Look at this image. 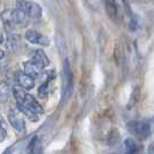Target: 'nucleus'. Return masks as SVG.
Here are the masks:
<instances>
[{
  "instance_id": "nucleus-1",
  "label": "nucleus",
  "mask_w": 154,
  "mask_h": 154,
  "mask_svg": "<svg viewBox=\"0 0 154 154\" xmlns=\"http://www.w3.org/2000/svg\"><path fill=\"white\" fill-rule=\"evenodd\" d=\"M13 95L16 100V107L20 112L28 117L31 122H37L39 115H43L44 110L42 106L34 99V96L24 92L22 87L15 86L13 88Z\"/></svg>"
},
{
  "instance_id": "nucleus-2",
  "label": "nucleus",
  "mask_w": 154,
  "mask_h": 154,
  "mask_svg": "<svg viewBox=\"0 0 154 154\" xmlns=\"http://www.w3.org/2000/svg\"><path fill=\"white\" fill-rule=\"evenodd\" d=\"M128 131L140 140H145L151 136V125L146 121H130L126 124Z\"/></svg>"
},
{
  "instance_id": "nucleus-3",
  "label": "nucleus",
  "mask_w": 154,
  "mask_h": 154,
  "mask_svg": "<svg viewBox=\"0 0 154 154\" xmlns=\"http://www.w3.org/2000/svg\"><path fill=\"white\" fill-rule=\"evenodd\" d=\"M63 77H64L63 99L67 100L73 92V73H72L71 64H69V60L67 58L63 63Z\"/></svg>"
},
{
  "instance_id": "nucleus-4",
  "label": "nucleus",
  "mask_w": 154,
  "mask_h": 154,
  "mask_svg": "<svg viewBox=\"0 0 154 154\" xmlns=\"http://www.w3.org/2000/svg\"><path fill=\"white\" fill-rule=\"evenodd\" d=\"M16 8H20L24 12L26 15L31 19H41L43 14L42 7L37 2H34L30 0H19L16 2Z\"/></svg>"
},
{
  "instance_id": "nucleus-5",
  "label": "nucleus",
  "mask_w": 154,
  "mask_h": 154,
  "mask_svg": "<svg viewBox=\"0 0 154 154\" xmlns=\"http://www.w3.org/2000/svg\"><path fill=\"white\" fill-rule=\"evenodd\" d=\"M1 17L5 23H23L27 19V15L20 8H16V9L5 11L1 14Z\"/></svg>"
},
{
  "instance_id": "nucleus-6",
  "label": "nucleus",
  "mask_w": 154,
  "mask_h": 154,
  "mask_svg": "<svg viewBox=\"0 0 154 154\" xmlns=\"http://www.w3.org/2000/svg\"><path fill=\"white\" fill-rule=\"evenodd\" d=\"M8 121L11 125L19 132L26 131V122L19 109H11L8 111Z\"/></svg>"
},
{
  "instance_id": "nucleus-7",
  "label": "nucleus",
  "mask_w": 154,
  "mask_h": 154,
  "mask_svg": "<svg viewBox=\"0 0 154 154\" xmlns=\"http://www.w3.org/2000/svg\"><path fill=\"white\" fill-rule=\"evenodd\" d=\"M24 36H26L27 41L32 43V44H37V45H42V46L50 45V38L44 36V35H42L38 31L34 30V29L27 30Z\"/></svg>"
},
{
  "instance_id": "nucleus-8",
  "label": "nucleus",
  "mask_w": 154,
  "mask_h": 154,
  "mask_svg": "<svg viewBox=\"0 0 154 154\" xmlns=\"http://www.w3.org/2000/svg\"><path fill=\"white\" fill-rule=\"evenodd\" d=\"M16 82L20 87H22L23 89L29 91L35 87V79L30 75H28L24 72H17L16 73Z\"/></svg>"
},
{
  "instance_id": "nucleus-9",
  "label": "nucleus",
  "mask_w": 154,
  "mask_h": 154,
  "mask_svg": "<svg viewBox=\"0 0 154 154\" xmlns=\"http://www.w3.org/2000/svg\"><path fill=\"white\" fill-rule=\"evenodd\" d=\"M23 69H24V73H27L28 75H30V77H32L34 79L35 78H38L39 75H41V72H42V67L39 66V65H37L35 62H26L24 64H23Z\"/></svg>"
},
{
  "instance_id": "nucleus-10",
  "label": "nucleus",
  "mask_w": 154,
  "mask_h": 154,
  "mask_svg": "<svg viewBox=\"0 0 154 154\" xmlns=\"http://www.w3.org/2000/svg\"><path fill=\"white\" fill-rule=\"evenodd\" d=\"M31 60L35 62L37 65H39L42 69H45L46 66H49V64H50L49 58L46 57V54H44V51H42V50H35Z\"/></svg>"
},
{
  "instance_id": "nucleus-11",
  "label": "nucleus",
  "mask_w": 154,
  "mask_h": 154,
  "mask_svg": "<svg viewBox=\"0 0 154 154\" xmlns=\"http://www.w3.org/2000/svg\"><path fill=\"white\" fill-rule=\"evenodd\" d=\"M104 4H106V11L108 13L109 17L116 20L118 15V8H117L116 0H104Z\"/></svg>"
},
{
  "instance_id": "nucleus-12",
  "label": "nucleus",
  "mask_w": 154,
  "mask_h": 154,
  "mask_svg": "<svg viewBox=\"0 0 154 154\" xmlns=\"http://www.w3.org/2000/svg\"><path fill=\"white\" fill-rule=\"evenodd\" d=\"M42 144L37 136H34L28 143V152L29 153H41L42 152Z\"/></svg>"
},
{
  "instance_id": "nucleus-13",
  "label": "nucleus",
  "mask_w": 154,
  "mask_h": 154,
  "mask_svg": "<svg viewBox=\"0 0 154 154\" xmlns=\"http://www.w3.org/2000/svg\"><path fill=\"white\" fill-rule=\"evenodd\" d=\"M124 146H125V151L126 153H138L139 152V145L136 143V140L129 138L124 141Z\"/></svg>"
},
{
  "instance_id": "nucleus-14",
  "label": "nucleus",
  "mask_w": 154,
  "mask_h": 154,
  "mask_svg": "<svg viewBox=\"0 0 154 154\" xmlns=\"http://www.w3.org/2000/svg\"><path fill=\"white\" fill-rule=\"evenodd\" d=\"M9 99V86L6 82H0V103H6Z\"/></svg>"
},
{
  "instance_id": "nucleus-15",
  "label": "nucleus",
  "mask_w": 154,
  "mask_h": 154,
  "mask_svg": "<svg viewBox=\"0 0 154 154\" xmlns=\"http://www.w3.org/2000/svg\"><path fill=\"white\" fill-rule=\"evenodd\" d=\"M50 92V78L46 79L45 82H43L38 88V95L41 97H46Z\"/></svg>"
},
{
  "instance_id": "nucleus-16",
  "label": "nucleus",
  "mask_w": 154,
  "mask_h": 154,
  "mask_svg": "<svg viewBox=\"0 0 154 154\" xmlns=\"http://www.w3.org/2000/svg\"><path fill=\"white\" fill-rule=\"evenodd\" d=\"M7 137V131L6 129L2 126V124L0 123V141H4Z\"/></svg>"
},
{
  "instance_id": "nucleus-17",
  "label": "nucleus",
  "mask_w": 154,
  "mask_h": 154,
  "mask_svg": "<svg viewBox=\"0 0 154 154\" xmlns=\"http://www.w3.org/2000/svg\"><path fill=\"white\" fill-rule=\"evenodd\" d=\"M148 153H152V154H154V145H152V146L148 148V151H147Z\"/></svg>"
},
{
  "instance_id": "nucleus-18",
  "label": "nucleus",
  "mask_w": 154,
  "mask_h": 154,
  "mask_svg": "<svg viewBox=\"0 0 154 154\" xmlns=\"http://www.w3.org/2000/svg\"><path fill=\"white\" fill-rule=\"evenodd\" d=\"M4 56H5V52H4L2 50H0V60L4 58Z\"/></svg>"
},
{
  "instance_id": "nucleus-19",
  "label": "nucleus",
  "mask_w": 154,
  "mask_h": 154,
  "mask_svg": "<svg viewBox=\"0 0 154 154\" xmlns=\"http://www.w3.org/2000/svg\"><path fill=\"white\" fill-rule=\"evenodd\" d=\"M2 42H4V35H2L1 32H0V44H1Z\"/></svg>"
}]
</instances>
